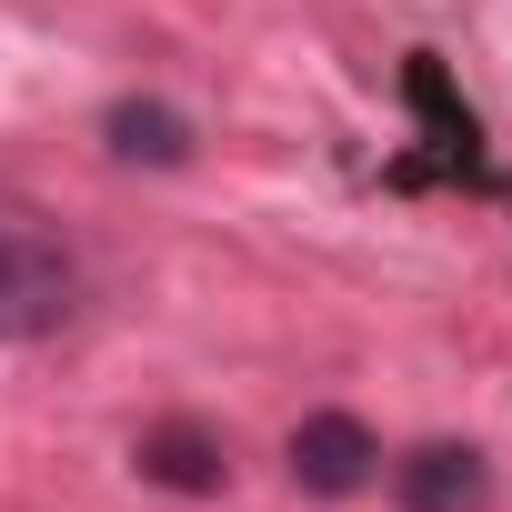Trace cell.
<instances>
[{"mask_svg":"<svg viewBox=\"0 0 512 512\" xmlns=\"http://www.w3.org/2000/svg\"><path fill=\"white\" fill-rule=\"evenodd\" d=\"M71 302H81L71 251H61L41 221H0V342H41V332H61Z\"/></svg>","mask_w":512,"mask_h":512,"instance_id":"cell-1","label":"cell"},{"mask_svg":"<svg viewBox=\"0 0 512 512\" xmlns=\"http://www.w3.org/2000/svg\"><path fill=\"white\" fill-rule=\"evenodd\" d=\"M111 151H121V161L171 171V161H191V121H181V111H161V101H121V111H111Z\"/></svg>","mask_w":512,"mask_h":512,"instance_id":"cell-5","label":"cell"},{"mask_svg":"<svg viewBox=\"0 0 512 512\" xmlns=\"http://www.w3.org/2000/svg\"><path fill=\"white\" fill-rule=\"evenodd\" d=\"M482 452H462V442H432V452H412L402 462V512H472L482 502Z\"/></svg>","mask_w":512,"mask_h":512,"instance_id":"cell-3","label":"cell"},{"mask_svg":"<svg viewBox=\"0 0 512 512\" xmlns=\"http://www.w3.org/2000/svg\"><path fill=\"white\" fill-rule=\"evenodd\" d=\"M141 472H151V482H171V492H221V472H231V462H221V442H211V432L171 422V432H151V442H141Z\"/></svg>","mask_w":512,"mask_h":512,"instance_id":"cell-4","label":"cell"},{"mask_svg":"<svg viewBox=\"0 0 512 512\" xmlns=\"http://www.w3.org/2000/svg\"><path fill=\"white\" fill-rule=\"evenodd\" d=\"M372 432L352 422V412H312L302 432H292V472H302V492H362L372 482Z\"/></svg>","mask_w":512,"mask_h":512,"instance_id":"cell-2","label":"cell"}]
</instances>
